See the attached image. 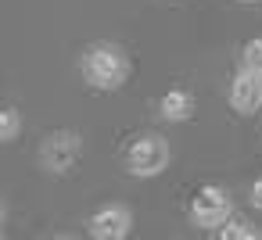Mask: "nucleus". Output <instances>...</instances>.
I'll list each match as a JSON object with an SVG mask.
<instances>
[{"mask_svg": "<svg viewBox=\"0 0 262 240\" xmlns=\"http://www.w3.org/2000/svg\"><path fill=\"white\" fill-rule=\"evenodd\" d=\"M83 154V136L76 129H58L40 143V165L47 172H69Z\"/></svg>", "mask_w": 262, "mask_h": 240, "instance_id": "nucleus-4", "label": "nucleus"}, {"mask_svg": "<svg viewBox=\"0 0 262 240\" xmlns=\"http://www.w3.org/2000/svg\"><path fill=\"white\" fill-rule=\"evenodd\" d=\"M241 4H255V0H241Z\"/></svg>", "mask_w": 262, "mask_h": 240, "instance_id": "nucleus-12", "label": "nucleus"}, {"mask_svg": "<svg viewBox=\"0 0 262 240\" xmlns=\"http://www.w3.org/2000/svg\"><path fill=\"white\" fill-rule=\"evenodd\" d=\"M79 68H83V79L94 90H104V93L119 90L129 79V58L119 43H90L83 51Z\"/></svg>", "mask_w": 262, "mask_h": 240, "instance_id": "nucleus-1", "label": "nucleus"}, {"mask_svg": "<svg viewBox=\"0 0 262 240\" xmlns=\"http://www.w3.org/2000/svg\"><path fill=\"white\" fill-rule=\"evenodd\" d=\"M230 211H233L230 190L226 186H215V183L201 186L194 194V201H190V222L201 226V229H219L230 219Z\"/></svg>", "mask_w": 262, "mask_h": 240, "instance_id": "nucleus-3", "label": "nucleus"}, {"mask_svg": "<svg viewBox=\"0 0 262 240\" xmlns=\"http://www.w3.org/2000/svg\"><path fill=\"white\" fill-rule=\"evenodd\" d=\"M215 233H219V240H262V229L251 226L248 219H226Z\"/></svg>", "mask_w": 262, "mask_h": 240, "instance_id": "nucleus-8", "label": "nucleus"}, {"mask_svg": "<svg viewBox=\"0 0 262 240\" xmlns=\"http://www.w3.org/2000/svg\"><path fill=\"white\" fill-rule=\"evenodd\" d=\"M169 158H172L169 140L158 136V133H144V136H137V140L126 147V169H129V176H137V179L162 176V172L169 169Z\"/></svg>", "mask_w": 262, "mask_h": 240, "instance_id": "nucleus-2", "label": "nucleus"}, {"mask_svg": "<svg viewBox=\"0 0 262 240\" xmlns=\"http://www.w3.org/2000/svg\"><path fill=\"white\" fill-rule=\"evenodd\" d=\"M230 108L237 115H255L262 108V72L241 68L230 79Z\"/></svg>", "mask_w": 262, "mask_h": 240, "instance_id": "nucleus-6", "label": "nucleus"}, {"mask_svg": "<svg viewBox=\"0 0 262 240\" xmlns=\"http://www.w3.org/2000/svg\"><path fill=\"white\" fill-rule=\"evenodd\" d=\"M241 68H251V72H262V36L248 40L241 47Z\"/></svg>", "mask_w": 262, "mask_h": 240, "instance_id": "nucleus-10", "label": "nucleus"}, {"mask_svg": "<svg viewBox=\"0 0 262 240\" xmlns=\"http://www.w3.org/2000/svg\"><path fill=\"white\" fill-rule=\"evenodd\" d=\"M0 215H4V211H0Z\"/></svg>", "mask_w": 262, "mask_h": 240, "instance_id": "nucleus-13", "label": "nucleus"}, {"mask_svg": "<svg viewBox=\"0 0 262 240\" xmlns=\"http://www.w3.org/2000/svg\"><path fill=\"white\" fill-rule=\"evenodd\" d=\"M86 233L97 236V240H122V236L133 233V211L126 204H104L90 215Z\"/></svg>", "mask_w": 262, "mask_h": 240, "instance_id": "nucleus-5", "label": "nucleus"}, {"mask_svg": "<svg viewBox=\"0 0 262 240\" xmlns=\"http://www.w3.org/2000/svg\"><path fill=\"white\" fill-rule=\"evenodd\" d=\"M251 208H258V211H262V179H255V183H251Z\"/></svg>", "mask_w": 262, "mask_h": 240, "instance_id": "nucleus-11", "label": "nucleus"}, {"mask_svg": "<svg viewBox=\"0 0 262 240\" xmlns=\"http://www.w3.org/2000/svg\"><path fill=\"white\" fill-rule=\"evenodd\" d=\"M22 133V115L15 108H0V143H11Z\"/></svg>", "mask_w": 262, "mask_h": 240, "instance_id": "nucleus-9", "label": "nucleus"}, {"mask_svg": "<svg viewBox=\"0 0 262 240\" xmlns=\"http://www.w3.org/2000/svg\"><path fill=\"white\" fill-rule=\"evenodd\" d=\"M194 111H198V104H194V93L190 90H169L158 101V115L165 122H187Z\"/></svg>", "mask_w": 262, "mask_h": 240, "instance_id": "nucleus-7", "label": "nucleus"}]
</instances>
